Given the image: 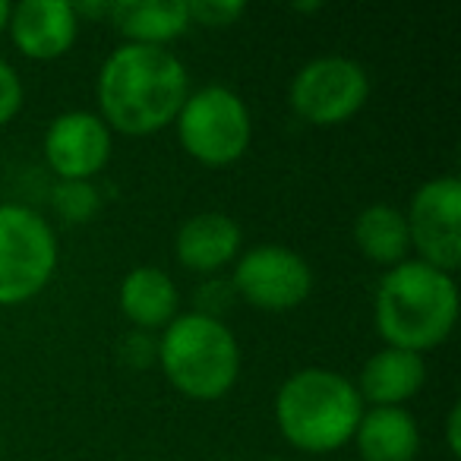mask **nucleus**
<instances>
[{"label":"nucleus","mask_w":461,"mask_h":461,"mask_svg":"<svg viewBox=\"0 0 461 461\" xmlns=\"http://www.w3.org/2000/svg\"><path fill=\"white\" fill-rule=\"evenodd\" d=\"M98 108L108 130L152 136L177 121L190 95V77L167 48L121 45L98 70Z\"/></svg>","instance_id":"nucleus-1"},{"label":"nucleus","mask_w":461,"mask_h":461,"mask_svg":"<svg viewBox=\"0 0 461 461\" xmlns=\"http://www.w3.org/2000/svg\"><path fill=\"white\" fill-rule=\"evenodd\" d=\"M458 320V285L420 259H404L383 276L373 297V322L385 348L411 354L433 351Z\"/></svg>","instance_id":"nucleus-2"},{"label":"nucleus","mask_w":461,"mask_h":461,"mask_svg":"<svg viewBox=\"0 0 461 461\" xmlns=\"http://www.w3.org/2000/svg\"><path fill=\"white\" fill-rule=\"evenodd\" d=\"M364 402L354 379L326 366H307L285 379L276 395V423L294 448L326 455L354 439Z\"/></svg>","instance_id":"nucleus-3"},{"label":"nucleus","mask_w":461,"mask_h":461,"mask_svg":"<svg viewBox=\"0 0 461 461\" xmlns=\"http://www.w3.org/2000/svg\"><path fill=\"white\" fill-rule=\"evenodd\" d=\"M155 360L167 383L193 402L224 398L240 373L238 339L218 316L184 313L174 316L155 345Z\"/></svg>","instance_id":"nucleus-4"},{"label":"nucleus","mask_w":461,"mask_h":461,"mask_svg":"<svg viewBox=\"0 0 461 461\" xmlns=\"http://www.w3.org/2000/svg\"><path fill=\"white\" fill-rule=\"evenodd\" d=\"M174 127L184 152L209 167L234 165L253 140L250 111L228 86H205L186 95Z\"/></svg>","instance_id":"nucleus-5"},{"label":"nucleus","mask_w":461,"mask_h":461,"mask_svg":"<svg viewBox=\"0 0 461 461\" xmlns=\"http://www.w3.org/2000/svg\"><path fill=\"white\" fill-rule=\"evenodd\" d=\"M58 269L54 228L26 205H0V303L32 301Z\"/></svg>","instance_id":"nucleus-6"},{"label":"nucleus","mask_w":461,"mask_h":461,"mask_svg":"<svg viewBox=\"0 0 461 461\" xmlns=\"http://www.w3.org/2000/svg\"><path fill=\"white\" fill-rule=\"evenodd\" d=\"M370 98V77L351 58L326 54L297 70L291 83V108L313 127H339L351 121Z\"/></svg>","instance_id":"nucleus-7"},{"label":"nucleus","mask_w":461,"mask_h":461,"mask_svg":"<svg viewBox=\"0 0 461 461\" xmlns=\"http://www.w3.org/2000/svg\"><path fill=\"white\" fill-rule=\"evenodd\" d=\"M230 288L257 310L285 313V310L301 307L310 297L313 272H310L307 259L297 250H291V247L263 244L240 253Z\"/></svg>","instance_id":"nucleus-8"},{"label":"nucleus","mask_w":461,"mask_h":461,"mask_svg":"<svg viewBox=\"0 0 461 461\" xmlns=\"http://www.w3.org/2000/svg\"><path fill=\"white\" fill-rule=\"evenodd\" d=\"M408 218L411 247L420 263L452 276L461 266V184L458 177H433L414 193Z\"/></svg>","instance_id":"nucleus-9"},{"label":"nucleus","mask_w":461,"mask_h":461,"mask_svg":"<svg viewBox=\"0 0 461 461\" xmlns=\"http://www.w3.org/2000/svg\"><path fill=\"white\" fill-rule=\"evenodd\" d=\"M111 130L92 111H67L48 123L45 161L60 180H89L108 165Z\"/></svg>","instance_id":"nucleus-10"},{"label":"nucleus","mask_w":461,"mask_h":461,"mask_svg":"<svg viewBox=\"0 0 461 461\" xmlns=\"http://www.w3.org/2000/svg\"><path fill=\"white\" fill-rule=\"evenodd\" d=\"M10 39L26 58L58 60L73 48L79 16L67 0H23L10 7Z\"/></svg>","instance_id":"nucleus-11"},{"label":"nucleus","mask_w":461,"mask_h":461,"mask_svg":"<svg viewBox=\"0 0 461 461\" xmlns=\"http://www.w3.org/2000/svg\"><path fill=\"white\" fill-rule=\"evenodd\" d=\"M240 224L221 212H199L186 218L174 238L177 263L190 272H218L221 266L234 263L240 253Z\"/></svg>","instance_id":"nucleus-12"},{"label":"nucleus","mask_w":461,"mask_h":461,"mask_svg":"<svg viewBox=\"0 0 461 461\" xmlns=\"http://www.w3.org/2000/svg\"><path fill=\"white\" fill-rule=\"evenodd\" d=\"M427 383V364L420 354L402 348H383L360 370L357 395L370 408H402Z\"/></svg>","instance_id":"nucleus-13"},{"label":"nucleus","mask_w":461,"mask_h":461,"mask_svg":"<svg viewBox=\"0 0 461 461\" xmlns=\"http://www.w3.org/2000/svg\"><path fill=\"white\" fill-rule=\"evenodd\" d=\"M108 20L127 45L165 48L190 29L186 0H114Z\"/></svg>","instance_id":"nucleus-14"},{"label":"nucleus","mask_w":461,"mask_h":461,"mask_svg":"<svg viewBox=\"0 0 461 461\" xmlns=\"http://www.w3.org/2000/svg\"><path fill=\"white\" fill-rule=\"evenodd\" d=\"M117 301H121V313L140 332H149V329H165L177 316L180 291L167 272L155 266H140L123 276Z\"/></svg>","instance_id":"nucleus-15"},{"label":"nucleus","mask_w":461,"mask_h":461,"mask_svg":"<svg viewBox=\"0 0 461 461\" xmlns=\"http://www.w3.org/2000/svg\"><path fill=\"white\" fill-rule=\"evenodd\" d=\"M354 442L364 461H414L420 452V429L411 411L370 408L354 429Z\"/></svg>","instance_id":"nucleus-16"},{"label":"nucleus","mask_w":461,"mask_h":461,"mask_svg":"<svg viewBox=\"0 0 461 461\" xmlns=\"http://www.w3.org/2000/svg\"><path fill=\"white\" fill-rule=\"evenodd\" d=\"M354 244L364 253L370 263L376 266H392L404 263L411 250L408 238V218L402 209L389 203H373L354 218Z\"/></svg>","instance_id":"nucleus-17"},{"label":"nucleus","mask_w":461,"mask_h":461,"mask_svg":"<svg viewBox=\"0 0 461 461\" xmlns=\"http://www.w3.org/2000/svg\"><path fill=\"white\" fill-rule=\"evenodd\" d=\"M51 205L67 224H86L98 215L102 196H98L92 180H58Z\"/></svg>","instance_id":"nucleus-18"},{"label":"nucleus","mask_w":461,"mask_h":461,"mask_svg":"<svg viewBox=\"0 0 461 461\" xmlns=\"http://www.w3.org/2000/svg\"><path fill=\"white\" fill-rule=\"evenodd\" d=\"M186 14H190V23L224 29L234 26L247 14V4L244 0H186Z\"/></svg>","instance_id":"nucleus-19"},{"label":"nucleus","mask_w":461,"mask_h":461,"mask_svg":"<svg viewBox=\"0 0 461 461\" xmlns=\"http://www.w3.org/2000/svg\"><path fill=\"white\" fill-rule=\"evenodd\" d=\"M20 108H23V83L14 67L0 58V127L14 121Z\"/></svg>","instance_id":"nucleus-20"},{"label":"nucleus","mask_w":461,"mask_h":461,"mask_svg":"<svg viewBox=\"0 0 461 461\" xmlns=\"http://www.w3.org/2000/svg\"><path fill=\"white\" fill-rule=\"evenodd\" d=\"M123 354H127V360L133 366H146L155 360V341L149 339L146 332H140L136 329L133 335H127V341H123Z\"/></svg>","instance_id":"nucleus-21"},{"label":"nucleus","mask_w":461,"mask_h":461,"mask_svg":"<svg viewBox=\"0 0 461 461\" xmlns=\"http://www.w3.org/2000/svg\"><path fill=\"white\" fill-rule=\"evenodd\" d=\"M446 439H448V452L458 455L461 452V408L455 404L448 411V420H446Z\"/></svg>","instance_id":"nucleus-22"},{"label":"nucleus","mask_w":461,"mask_h":461,"mask_svg":"<svg viewBox=\"0 0 461 461\" xmlns=\"http://www.w3.org/2000/svg\"><path fill=\"white\" fill-rule=\"evenodd\" d=\"M7 23H10V4L7 0H0V32L7 29Z\"/></svg>","instance_id":"nucleus-23"},{"label":"nucleus","mask_w":461,"mask_h":461,"mask_svg":"<svg viewBox=\"0 0 461 461\" xmlns=\"http://www.w3.org/2000/svg\"><path fill=\"white\" fill-rule=\"evenodd\" d=\"M0 455H4V433H0Z\"/></svg>","instance_id":"nucleus-24"}]
</instances>
